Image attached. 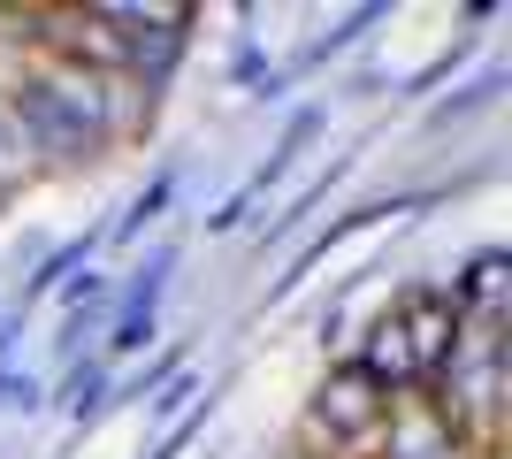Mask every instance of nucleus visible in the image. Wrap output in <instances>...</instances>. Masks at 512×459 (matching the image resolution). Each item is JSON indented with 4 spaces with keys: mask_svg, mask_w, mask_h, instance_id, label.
I'll use <instances>...</instances> for the list:
<instances>
[{
    "mask_svg": "<svg viewBox=\"0 0 512 459\" xmlns=\"http://www.w3.org/2000/svg\"><path fill=\"white\" fill-rule=\"evenodd\" d=\"M444 345H451V314L436 299H413V306H398V314L383 322V337H375V368H383V375H421Z\"/></svg>",
    "mask_w": 512,
    "mask_h": 459,
    "instance_id": "1",
    "label": "nucleus"
}]
</instances>
